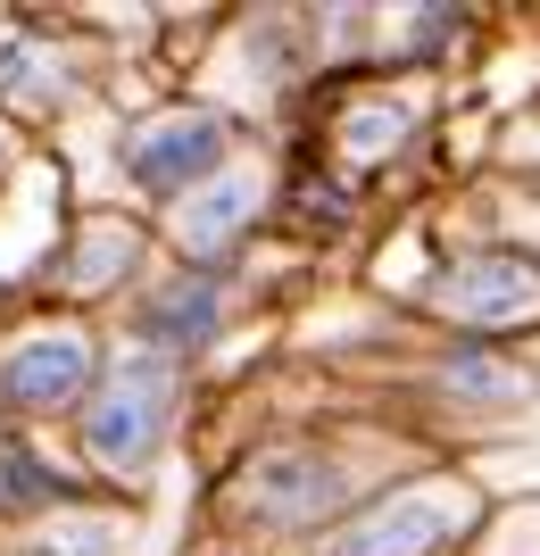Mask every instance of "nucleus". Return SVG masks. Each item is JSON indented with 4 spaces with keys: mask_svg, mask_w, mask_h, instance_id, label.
Here are the masks:
<instances>
[{
    "mask_svg": "<svg viewBox=\"0 0 540 556\" xmlns=\"http://www.w3.org/2000/svg\"><path fill=\"white\" fill-rule=\"evenodd\" d=\"M166 424H175V366H166V357H125V366L109 374L100 407L84 416V441H92V457L109 465V473H134V465L166 441Z\"/></svg>",
    "mask_w": 540,
    "mask_h": 556,
    "instance_id": "f257e3e1",
    "label": "nucleus"
},
{
    "mask_svg": "<svg viewBox=\"0 0 540 556\" xmlns=\"http://www.w3.org/2000/svg\"><path fill=\"white\" fill-rule=\"evenodd\" d=\"M84 374H92V341L84 332H34V341H17L0 357V399L42 416V407H67L84 391Z\"/></svg>",
    "mask_w": 540,
    "mask_h": 556,
    "instance_id": "f03ea898",
    "label": "nucleus"
},
{
    "mask_svg": "<svg viewBox=\"0 0 540 556\" xmlns=\"http://www.w3.org/2000/svg\"><path fill=\"white\" fill-rule=\"evenodd\" d=\"M457 523H466V507H457V498L407 490V498H391V507L357 515L332 556H432L441 540H457Z\"/></svg>",
    "mask_w": 540,
    "mask_h": 556,
    "instance_id": "7ed1b4c3",
    "label": "nucleus"
},
{
    "mask_svg": "<svg viewBox=\"0 0 540 556\" xmlns=\"http://www.w3.org/2000/svg\"><path fill=\"white\" fill-rule=\"evenodd\" d=\"M225 159V125H216L209 109H175V116H159L150 134L125 150V166H134L150 191H184L191 175H209V166Z\"/></svg>",
    "mask_w": 540,
    "mask_h": 556,
    "instance_id": "20e7f679",
    "label": "nucleus"
},
{
    "mask_svg": "<svg viewBox=\"0 0 540 556\" xmlns=\"http://www.w3.org/2000/svg\"><path fill=\"white\" fill-rule=\"evenodd\" d=\"M466 325H524V316H540V266L516 250H491V257H466L457 275H449L441 291Z\"/></svg>",
    "mask_w": 540,
    "mask_h": 556,
    "instance_id": "39448f33",
    "label": "nucleus"
},
{
    "mask_svg": "<svg viewBox=\"0 0 540 556\" xmlns=\"http://www.w3.org/2000/svg\"><path fill=\"white\" fill-rule=\"evenodd\" d=\"M341 465L332 457H266L250 465V507L266 515V523H316V515L341 507Z\"/></svg>",
    "mask_w": 540,
    "mask_h": 556,
    "instance_id": "423d86ee",
    "label": "nucleus"
},
{
    "mask_svg": "<svg viewBox=\"0 0 540 556\" xmlns=\"http://www.w3.org/2000/svg\"><path fill=\"white\" fill-rule=\"evenodd\" d=\"M250 208H259V184H250V175H225V184H209V191L184 208V250H191V257L225 250V241L250 225Z\"/></svg>",
    "mask_w": 540,
    "mask_h": 556,
    "instance_id": "0eeeda50",
    "label": "nucleus"
},
{
    "mask_svg": "<svg viewBox=\"0 0 540 556\" xmlns=\"http://www.w3.org/2000/svg\"><path fill=\"white\" fill-rule=\"evenodd\" d=\"M216 332V282H175L159 300L141 307V341H166V349H200Z\"/></svg>",
    "mask_w": 540,
    "mask_h": 556,
    "instance_id": "6e6552de",
    "label": "nucleus"
},
{
    "mask_svg": "<svg viewBox=\"0 0 540 556\" xmlns=\"http://www.w3.org/2000/svg\"><path fill=\"white\" fill-rule=\"evenodd\" d=\"M449 391H466V399H507V391H516V374L491 366V357H457V366H449Z\"/></svg>",
    "mask_w": 540,
    "mask_h": 556,
    "instance_id": "1a4fd4ad",
    "label": "nucleus"
},
{
    "mask_svg": "<svg viewBox=\"0 0 540 556\" xmlns=\"http://www.w3.org/2000/svg\"><path fill=\"white\" fill-rule=\"evenodd\" d=\"M350 134H357V150H382V141L400 134V109H391V116H357Z\"/></svg>",
    "mask_w": 540,
    "mask_h": 556,
    "instance_id": "9d476101",
    "label": "nucleus"
}]
</instances>
